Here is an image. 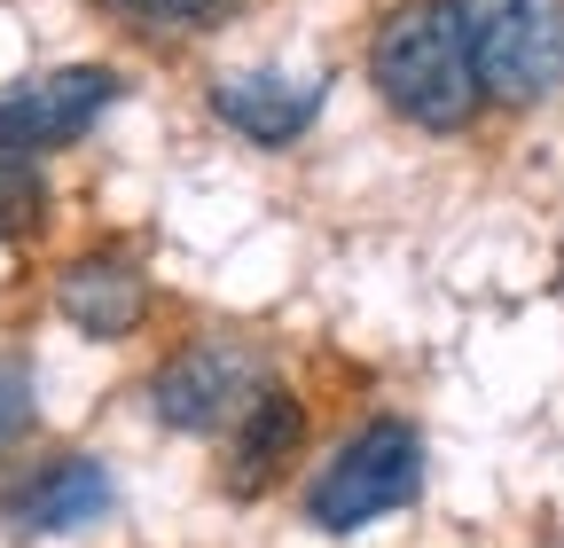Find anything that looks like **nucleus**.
<instances>
[{
    "label": "nucleus",
    "mask_w": 564,
    "mask_h": 548,
    "mask_svg": "<svg viewBox=\"0 0 564 548\" xmlns=\"http://www.w3.org/2000/svg\"><path fill=\"white\" fill-rule=\"evenodd\" d=\"M369 79L415 133H463L478 118V72L447 0H408L369 40Z\"/></svg>",
    "instance_id": "1"
},
{
    "label": "nucleus",
    "mask_w": 564,
    "mask_h": 548,
    "mask_svg": "<svg viewBox=\"0 0 564 548\" xmlns=\"http://www.w3.org/2000/svg\"><path fill=\"white\" fill-rule=\"evenodd\" d=\"M486 102H556L564 95V0H447Z\"/></svg>",
    "instance_id": "2"
},
{
    "label": "nucleus",
    "mask_w": 564,
    "mask_h": 548,
    "mask_svg": "<svg viewBox=\"0 0 564 548\" xmlns=\"http://www.w3.org/2000/svg\"><path fill=\"white\" fill-rule=\"evenodd\" d=\"M415 494H423V431L400 416H369L306 486V517L322 533H361V525L408 509Z\"/></svg>",
    "instance_id": "3"
},
{
    "label": "nucleus",
    "mask_w": 564,
    "mask_h": 548,
    "mask_svg": "<svg viewBox=\"0 0 564 548\" xmlns=\"http://www.w3.org/2000/svg\"><path fill=\"white\" fill-rule=\"evenodd\" d=\"M274 392L267 384V353L251 346V337H196V346H181L158 376H150V407L165 431H236L243 407Z\"/></svg>",
    "instance_id": "4"
},
{
    "label": "nucleus",
    "mask_w": 564,
    "mask_h": 548,
    "mask_svg": "<svg viewBox=\"0 0 564 548\" xmlns=\"http://www.w3.org/2000/svg\"><path fill=\"white\" fill-rule=\"evenodd\" d=\"M118 102V79L102 63H55V72H24L0 87V150L17 157H40V150H63Z\"/></svg>",
    "instance_id": "5"
},
{
    "label": "nucleus",
    "mask_w": 564,
    "mask_h": 548,
    "mask_svg": "<svg viewBox=\"0 0 564 548\" xmlns=\"http://www.w3.org/2000/svg\"><path fill=\"white\" fill-rule=\"evenodd\" d=\"M322 102H329V72H291V63H259V72L212 79V118L259 150H291L322 118Z\"/></svg>",
    "instance_id": "6"
},
{
    "label": "nucleus",
    "mask_w": 564,
    "mask_h": 548,
    "mask_svg": "<svg viewBox=\"0 0 564 548\" xmlns=\"http://www.w3.org/2000/svg\"><path fill=\"white\" fill-rule=\"evenodd\" d=\"M55 306H63L70 329H87V337H126V329H141V314H150L141 259H133V251H87V259H70L63 283H55Z\"/></svg>",
    "instance_id": "7"
},
{
    "label": "nucleus",
    "mask_w": 564,
    "mask_h": 548,
    "mask_svg": "<svg viewBox=\"0 0 564 548\" xmlns=\"http://www.w3.org/2000/svg\"><path fill=\"white\" fill-rule=\"evenodd\" d=\"M110 509H118V478L95 454H55L9 494V517L24 533H79V525H95Z\"/></svg>",
    "instance_id": "8"
},
{
    "label": "nucleus",
    "mask_w": 564,
    "mask_h": 548,
    "mask_svg": "<svg viewBox=\"0 0 564 548\" xmlns=\"http://www.w3.org/2000/svg\"><path fill=\"white\" fill-rule=\"evenodd\" d=\"M299 447H306V407H299L291 392H259V399L243 407V424L228 431V462H220L228 494H267L274 478L291 470Z\"/></svg>",
    "instance_id": "9"
},
{
    "label": "nucleus",
    "mask_w": 564,
    "mask_h": 548,
    "mask_svg": "<svg viewBox=\"0 0 564 548\" xmlns=\"http://www.w3.org/2000/svg\"><path fill=\"white\" fill-rule=\"evenodd\" d=\"M118 24H141V32H212L228 24L243 0H102Z\"/></svg>",
    "instance_id": "10"
},
{
    "label": "nucleus",
    "mask_w": 564,
    "mask_h": 548,
    "mask_svg": "<svg viewBox=\"0 0 564 548\" xmlns=\"http://www.w3.org/2000/svg\"><path fill=\"white\" fill-rule=\"evenodd\" d=\"M47 212V188H40V165L0 150V235H32Z\"/></svg>",
    "instance_id": "11"
},
{
    "label": "nucleus",
    "mask_w": 564,
    "mask_h": 548,
    "mask_svg": "<svg viewBox=\"0 0 564 548\" xmlns=\"http://www.w3.org/2000/svg\"><path fill=\"white\" fill-rule=\"evenodd\" d=\"M32 416H40V392H32V361L0 353V447H9V439H24V431H32Z\"/></svg>",
    "instance_id": "12"
}]
</instances>
